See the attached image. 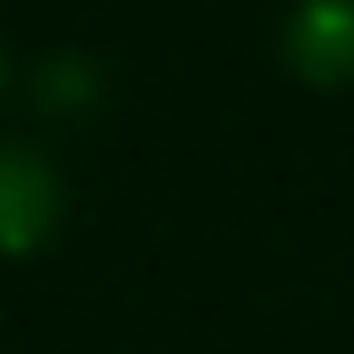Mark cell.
Masks as SVG:
<instances>
[{
    "instance_id": "cell-2",
    "label": "cell",
    "mask_w": 354,
    "mask_h": 354,
    "mask_svg": "<svg viewBox=\"0 0 354 354\" xmlns=\"http://www.w3.org/2000/svg\"><path fill=\"white\" fill-rule=\"evenodd\" d=\"M61 188L33 149H0V254H28L55 227Z\"/></svg>"
},
{
    "instance_id": "cell-3",
    "label": "cell",
    "mask_w": 354,
    "mask_h": 354,
    "mask_svg": "<svg viewBox=\"0 0 354 354\" xmlns=\"http://www.w3.org/2000/svg\"><path fill=\"white\" fill-rule=\"evenodd\" d=\"M33 94H39V105H44V111L72 116V111H83V105H94V100H100V72H94V61H88V55L61 50V55H50V61L39 66Z\"/></svg>"
},
{
    "instance_id": "cell-4",
    "label": "cell",
    "mask_w": 354,
    "mask_h": 354,
    "mask_svg": "<svg viewBox=\"0 0 354 354\" xmlns=\"http://www.w3.org/2000/svg\"><path fill=\"white\" fill-rule=\"evenodd\" d=\"M0 83H6V61H0Z\"/></svg>"
},
{
    "instance_id": "cell-1",
    "label": "cell",
    "mask_w": 354,
    "mask_h": 354,
    "mask_svg": "<svg viewBox=\"0 0 354 354\" xmlns=\"http://www.w3.org/2000/svg\"><path fill=\"white\" fill-rule=\"evenodd\" d=\"M282 50L315 88L354 83V0H304L282 28Z\"/></svg>"
}]
</instances>
